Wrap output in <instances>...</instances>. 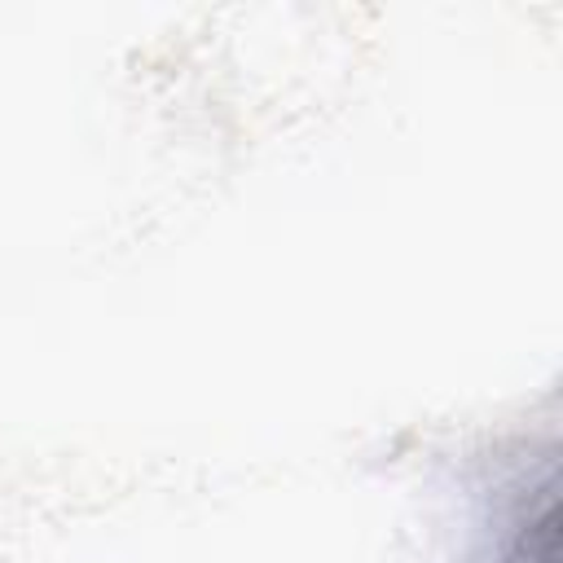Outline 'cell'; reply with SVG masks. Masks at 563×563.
Wrapping results in <instances>:
<instances>
[{
    "label": "cell",
    "instance_id": "cell-1",
    "mask_svg": "<svg viewBox=\"0 0 563 563\" xmlns=\"http://www.w3.org/2000/svg\"><path fill=\"white\" fill-rule=\"evenodd\" d=\"M501 563H559V501L550 475L519 501Z\"/></svg>",
    "mask_w": 563,
    "mask_h": 563
}]
</instances>
